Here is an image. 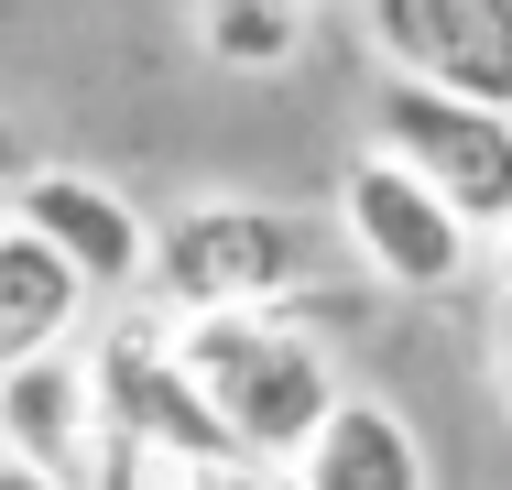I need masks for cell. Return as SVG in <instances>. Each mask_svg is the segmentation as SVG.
<instances>
[{
	"label": "cell",
	"instance_id": "16",
	"mask_svg": "<svg viewBox=\"0 0 512 490\" xmlns=\"http://www.w3.org/2000/svg\"><path fill=\"white\" fill-rule=\"evenodd\" d=\"M22 175H33V153H22V131H11V120H0V196L22 186Z\"/></svg>",
	"mask_w": 512,
	"mask_h": 490
},
{
	"label": "cell",
	"instance_id": "11",
	"mask_svg": "<svg viewBox=\"0 0 512 490\" xmlns=\"http://www.w3.org/2000/svg\"><path fill=\"white\" fill-rule=\"evenodd\" d=\"M306 33H316V22H284V11H197L207 66H229V77H273V66H295Z\"/></svg>",
	"mask_w": 512,
	"mask_h": 490
},
{
	"label": "cell",
	"instance_id": "17",
	"mask_svg": "<svg viewBox=\"0 0 512 490\" xmlns=\"http://www.w3.org/2000/svg\"><path fill=\"white\" fill-rule=\"evenodd\" d=\"M491 284H502V305H512V229H491Z\"/></svg>",
	"mask_w": 512,
	"mask_h": 490
},
{
	"label": "cell",
	"instance_id": "6",
	"mask_svg": "<svg viewBox=\"0 0 512 490\" xmlns=\"http://www.w3.org/2000/svg\"><path fill=\"white\" fill-rule=\"evenodd\" d=\"M0 218H22L44 251H66V273L99 294V305L153 294V218L109 186V175H88V164H33L22 186L0 196Z\"/></svg>",
	"mask_w": 512,
	"mask_h": 490
},
{
	"label": "cell",
	"instance_id": "5",
	"mask_svg": "<svg viewBox=\"0 0 512 490\" xmlns=\"http://www.w3.org/2000/svg\"><path fill=\"white\" fill-rule=\"evenodd\" d=\"M371 142H382L393 164H414L480 240L512 229V109L414 88V77H382V88H371Z\"/></svg>",
	"mask_w": 512,
	"mask_h": 490
},
{
	"label": "cell",
	"instance_id": "3",
	"mask_svg": "<svg viewBox=\"0 0 512 490\" xmlns=\"http://www.w3.org/2000/svg\"><path fill=\"white\" fill-rule=\"evenodd\" d=\"M88 371H99L109 447H131L142 469H186V480H207V469H229V458H240V447H229V425L207 414L197 371L175 360V305L131 294L99 338H88Z\"/></svg>",
	"mask_w": 512,
	"mask_h": 490
},
{
	"label": "cell",
	"instance_id": "12",
	"mask_svg": "<svg viewBox=\"0 0 512 490\" xmlns=\"http://www.w3.org/2000/svg\"><path fill=\"white\" fill-rule=\"evenodd\" d=\"M197 490H306L295 469H262V458H229V469H207Z\"/></svg>",
	"mask_w": 512,
	"mask_h": 490
},
{
	"label": "cell",
	"instance_id": "13",
	"mask_svg": "<svg viewBox=\"0 0 512 490\" xmlns=\"http://www.w3.org/2000/svg\"><path fill=\"white\" fill-rule=\"evenodd\" d=\"M491 382H502V414H512V305L491 316Z\"/></svg>",
	"mask_w": 512,
	"mask_h": 490
},
{
	"label": "cell",
	"instance_id": "1",
	"mask_svg": "<svg viewBox=\"0 0 512 490\" xmlns=\"http://www.w3.org/2000/svg\"><path fill=\"white\" fill-rule=\"evenodd\" d=\"M175 360L197 371L207 414L229 425L240 458L295 469L306 436L338 414V349L316 338L306 316H175Z\"/></svg>",
	"mask_w": 512,
	"mask_h": 490
},
{
	"label": "cell",
	"instance_id": "18",
	"mask_svg": "<svg viewBox=\"0 0 512 490\" xmlns=\"http://www.w3.org/2000/svg\"><path fill=\"white\" fill-rule=\"evenodd\" d=\"M131 490H197V480H186V469H142Z\"/></svg>",
	"mask_w": 512,
	"mask_h": 490
},
{
	"label": "cell",
	"instance_id": "14",
	"mask_svg": "<svg viewBox=\"0 0 512 490\" xmlns=\"http://www.w3.org/2000/svg\"><path fill=\"white\" fill-rule=\"evenodd\" d=\"M197 11H284V22H316L327 0H197Z\"/></svg>",
	"mask_w": 512,
	"mask_h": 490
},
{
	"label": "cell",
	"instance_id": "15",
	"mask_svg": "<svg viewBox=\"0 0 512 490\" xmlns=\"http://www.w3.org/2000/svg\"><path fill=\"white\" fill-rule=\"evenodd\" d=\"M0 490H66V480H55V469H33V458H11V447H0Z\"/></svg>",
	"mask_w": 512,
	"mask_h": 490
},
{
	"label": "cell",
	"instance_id": "2",
	"mask_svg": "<svg viewBox=\"0 0 512 490\" xmlns=\"http://www.w3.org/2000/svg\"><path fill=\"white\" fill-rule=\"evenodd\" d=\"M316 229L273 196H197L153 229V305L175 316H306Z\"/></svg>",
	"mask_w": 512,
	"mask_h": 490
},
{
	"label": "cell",
	"instance_id": "7",
	"mask_svg": "<svg viewBox=\"0 0 512 490\" xmlns=\"http://www.w3.org/2000/svg\"><path fill=\"white\" fill-rule=\"evenodd\" d=\"M382 77L512 109V0H360Z\"/></svg>",
	"mask_w": 512,
	"mask_h": 490
},
{
	"label": "cell",
	"instance_id": "8",
	"mask_svg": "<svg viewBox=\"0 0 512 490\" xmlns=\"http://www.w3.org/2000/svg\"><path fill=\"white\" fill-rule=\"evenodd\" d=\"M0 447L55 469L66 490L109 480V414H99V371H88V338L55 349V360H11L0 371Z\"/></svg>",
	"mask_w": 512,
	"mask_h": 490
},
{
	"label": "cell",
	"instance_id": "9",
	"mask_svg": "<svg viewBox=\"0 0 512 490\" xmlns=\"http://www.w3.org/2000/svg\"><path fill=\"white\" fill-rule=\"evenodd\" d=\"M295 480L306 490H436V469H425V436H414L404 403L338 392V414L316 425L306 458H295Z\"/></svg>",
	"mask_w": 512,
	"mask_h": 490
},
{
	"label": "cell",
	"instance_id": "4",
	"mask_svg": "<svg viewBox=\"0 0 512 490\" xmlns=\"http://www.w3.org/2000/svg\"><path fill=\"white\" fill-rule=\"evenodd\" d=\"M327 218H338V240H349V262L371 273L382 294H458L480 273V229L447 207V196L425 186L414 164H393L382 142H360L349 164H338V196H327Z\"/></svg>",
	"mask_w": 512,
	"mask_h": 490
},
{
	"label": "cell",
	"instance_id": "10",
	"mask_svg": "<svg viewBox=\"0 0 512 490\" xmlns=\"http://www.w3.org/2000/svg\"><path fill=\"white\" fill-rule=\"evenodd\" d=\"M88 305H99V294L66 273V251H44L22 218H0V371L77 349V338H88Z\"/></svg>",
	"mask_w": 512,
	"mask_h": 490
}]
</instances>
